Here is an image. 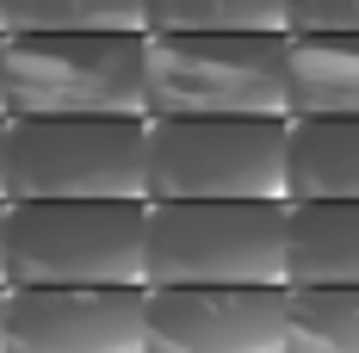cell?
Segmentation results:
<instances>
[{
  "label": "cell",
  "mask_w": 359,
  "mask_h": 353,
  "mask_svg": "<svg viewBox=\"0 0 359 353\" xmlns=\"http://www.w3.org/2000/svg\"><path fill=\"white\" fill-rule=\"evenodd\" d=\"M6 118H149L143 32H6Z\"/></svg>",
  "instance_id": "1"
},
{
  "label": "cell",
  "mask_w": 359,
  "mask_h": 353,
  "mask_svg": "<svg viewBox=\"0 0 359 353\" xmlns=\"http://www.w3.org/2000/svg\"><path fill=\"white\" fill-rule=\"evenodd\" d=\"M291 199H149V285H285Z\"/></svg>",
  "instance_id": "2"
},
{
  "label": "cell",
  "mask_w": 359,
  "mask_h": 353,
  "mask_svg": "<svg viewBox=\"0 0 359 353\" xmlns=\"http://www.w3.org/2000/svg\"><path fill=\"white\" fill-rule=\"evenodd\" d=\"M149 199H6V285H149Z\"/></svg>",
  "instance_id": "3"
},
{
  "label": "cell",
  "mask_w": 359,
  "mask_h": 353,
  "mask_svg": "<svg viewBox=\"0 0 359 353\" xmlns=\"http://www.w3.org/2000/svg\"><path fill=\"white\" fill-rule=\"evenodd\" d=\"M291 32H143L149 118H291Z\"/></svg>",
  "instance_id": "4"
},
{
  "label": "cell",
  "mask_w": 359,
  "mask_h": 353,
  "mask_svg": "<svg viewBox=\"0 0 359 353\" xmlns=\"http://www.w3.org/2000/svg\"><path fill=\"white\" fill-rule=\"evenodd\" d=\"M0 199H149V118H6Z\"/></svg>",
  "instance_id": "5"
},
{
  "label": "cell",
  "mask_w": 359,
  "mask_h": 353,
  "mask_svg": "<svg viewBox=\"0 0 359 353\" xmlns=\"http://www.w3.org/2000/svg\"><path fill=\"white\" fill-rule=\"evenodd\" d=\"M149 199H291L285 118H149Z\"/></svg>",
  "instance_id": "6"
},
{
  "label": "cell",
  "mask_w": 359,
  "mask_h": 353,
  "mask_svg": "<svg viewBox=\"0 0 359 353\" xmlns=\"http://www.w3.org/2000/svg\"><path fill=\"white\" fill-rule=\"evenodd\" d=\"M6 353H149V285H6Z\"/></svg>",
  "instance_id": "7"
},
{
  "label": "cell",
  "mask_w": 359,
  "mask_h": 353,
  "mask_svg": "<svg viewBox=\"0 0 359 353\" xmlns=\"http://www.w3.org/2000/svg\"><path fill=\"white\" fill-rule=\"evenodd\" d=\"M291 285H149V353H285Z\"/></svg>",
  "instance_id": "8"
},
{
  "label": "cell",
  "mask_w": 359,
  "mask_h": 353,
  "mask_svg": "<svg viewBox=\"0 0 359 353\" xmlns=\"http://www.w3.org/2000/svg\"><path fill=\"white\" fill-rule=\"evenodd\" d=\"M285 285H359V199H291Z\"/></svg>",
  "instance_id": "9"
},
{
  "label": "cell",
  "mask_w": 359,
  "mask_h": 353,
  "mask_svg": "<svg viewBox=\"0 0 359 353\" xmlns=\"http://www.w3.org/2000/svg\"><path fill=\"white\" fill-rule=\"evenodd\" d=\"M285 112L291 118H347V112H359V32H291Z\"/></svg>",
  "instance_id": "10"
},
{
  "label": "cell",
  "mask_w": 359,
  "mask_h": 353,
  "mask_svg": "<svg viewBox=\"0 0 359 353\" xmlns=\"http://www.w3.org/2000/svg\"><path fill=\"white\" fill-rule=\"evenodd\" d=\"M291 199H359V112L285 118Z\"/></svg>",
  "instance_id": "11"
},
{
  "label": "cell",
  "mask_w": 359,
  "mask_h": 353,
  "mask_svg": "<svg viewBox=\"0 0 359 353\" xmlns=\"http://www.w3.org/2000/svg\"><path fill=\"white\" fill-rule=\"evenodd\" d=\"M285 353H359V285H291Z\"/></svg>",
  "instance_id": "12"
},
{
  "label": "cell",
  "mask_w": 359,
  "mask_h": 353,
  "mask_svg": "<svg viewBox=\"0 0 359 353\" xmlns=\"http://www.w3.org/2000/svg\"><path fill=\"white\" fill-rule=\"evenodd\" d=\"M6 32H149V0H0Z\"/></svg>",
  "instance_id": "13"
},
{
  "label": "cell",
  "mask_w": 359,
  "mask_h": 353,
  "mask_svg": "<svg viewBox=\"0 0 359 353\" xmlns=\"http://www.w3.org/2000/svg\"><path fill=\"white\" fill-rule=\"evenodd\" d=\"M149 32H285V0H149Z\"/></svg>",
  "instance_id": "14"
},
{
  "label": "cell",
  "mask_w": 359,
  "mask_h": 353,
  "mask_svg": "<svg viewBox=\"0 0 359 353\" xmlns=\"http://www.w3.org/2000/svg\"><path fill=\"white\" fill-rule=\"evenodd\" d=\"M285 32H359V0H285Z\"/></svg>",
  "instance_id": "15"
},
{
  "label": "cell",
  "mask_w": 359,
  "mask_h": 353,
  "mask_svg": "<svg viewBox=\"0 0 359 353\" xmlns=\"http://www.w3.org/2000/svg\"><path fill=\"white\" fill-rule=\"evenodd\" d=\"M0 118H6V32H0Z\"/></svg>",
  "instance_id": "16"
},
{
  "label": "cell",
  "mask_w": 359,
  "mask_h": 353,
  "mask_svg": "<svg viewBox=\"0 0 359 353\" xmlns=\"http://www.w3.org/2000/svg\"><path fill=\"white\" fill-rule=\"evenodd\" d=\"M0 285H6V199H0Z\"/></svg>",
  "instance_id": "17"
},
{
  "label": "cell",
  "mask_w": 359,
  "mask_h": 353,
  "mask_svg": "<svg viewBox=\"0 0 359 353\" xmlns=\"http://www.w3.org/2000/svg\"><path fill=\"white\" fill-rule=\"evenodd\" d=\"M0 353H6V285H0Z\"/></svg>",
  "instance_id": "18"
},
{
  "label": "cell",
  "mask_w": 359,
  "mask_h": 353,
  "mask_svg": "<svg viewBox=\"0 0 359 353\" xmlns=\"http://www.w3.org/2000/svg\"><path fill=\"white\" fill-rule=\"evenodd\" d=\"M0 174H6V118H0Z\"/></svg>",
  "instance_id": "19"
},
{
  "label": "cell",
  "mask_w": 359,
  "mask_h": 353,
  "mask_svg": "<svg viewBox=\"0 0 359 353\" xmlns=\"http://www.w3.org/2000/svg\"><path fill=\"white\" fill-rule=\"evenodd\" d=\"M0 32H6V19H0Z\"/></svg>",
  "instance_id": "20"
}]
</instances>
